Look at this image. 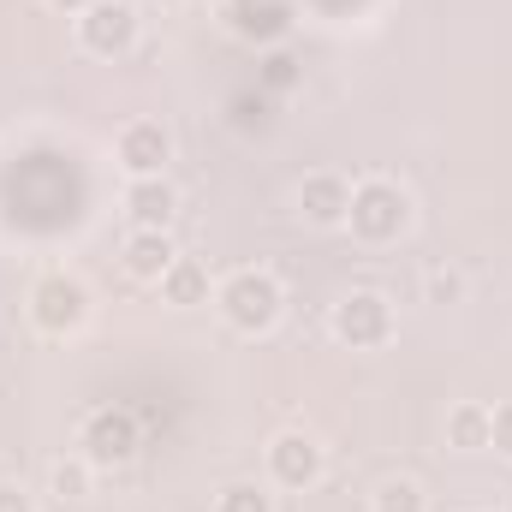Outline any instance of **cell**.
I'll return each instance as SVG.
<instances>
[{"mask_svg":"<svg viewBox=\"0 0 512 512\" xmlns=\"http://www.w3.org/2000/svg\"><path fill=\"white\" fill-rule=\"evenodd\" d=\"M405 221H411L405 185H393V179H364V185H352L346 227H352L364 245H393V239L405 233Z\"/></svg>","mask_w":512,"mask_h":512,"instance_id":"cell-1","label":"cell"},{"mask_svg":"<svg viewBox=\"0 0 512 512\" xmlns=\"http://www.w3.org/2000/svg\"><path fill=\"white\" fill-rule=\"evenodd\" d=\"M280 280L268 274V268H239V274H227V286H221V316L239 328V334H268L274 322H280Z\"/></svg>","mask_w":512,"mask_h":512,"instance_id":"cell-2","label":"cell"},{"mask_svg":"<svg viewBox=\"0 0 512 512\" xmlns=\"http://www.w3.org/2000/svg\"><path fill=\"white\" fill-rule=\"evenodd\" d=\"M30 316H36V328H48V334H72V328H84V316H90V292H84V280H72V274H42L36 292H30Z\"/></svg>","mask_w":512,"mask_h":512,"instance_id":"cell-3","label":"cell"},{"mask_svg":"<svg viewBox=\"0 0 512 512\" xmlns=\"http://www.w3.org/2000/svg\"><path fill=\"white\" fill-rule=\"evenodd\" d=\"M78 447H84L90 465H126L131 453H137V417H131V411H114V405L90 411Z\"/></svg>","mask_w":512,"mask_h":512,"instance_id":"cell-4","label":"cell"},{"mask_svg":"<svg viewBox=\"0 0 512 512\" xmlns=\"http://www.w3.org/2000/svg\"><path fill=\"white\" fill-rule=\"evenodd\" d=\"M334 334L346 346H382L387 334H393V304H387L382 292H346L334 304Z\"/></svg>","mask_w":512,"mask_h":512,"instance_id":"cell-5","label":"cell"},{"mask_svg":"<svg viewBox=\"0 0 512 512\" xmlns=\"http://www.w3.org/2000/svg\"><path fill=\"white\" fill-rule=\"evenodd\" d=\"M78 42H84L90 54H126L131 42H137V12H131V0H96V6H84Z\"/></svg>","mask_w":512,"mask_h":512,"instance_id":"cell-6","label":"cell"},{"mask_svg":"<svg viewBox=\"0 0 512 512\" xmlns=\"http://www.w3.org/2000/svg\"><path fill=\"white\" fill-rule=\"evenodd\" d=\"M167 155H173V137L161 120H131L120 131V161H126L131 179H149V173H161L167 167Z\"/></svg>","mask_w":512,"mask_h":512,"instance_id":"cell-7","label":"cell"},{"mask_svg":"<svg viewBox=\"0 0 512 512\" xmlns=\"http://www.w3.org/2000/svg\"><path fill=\"white\" fill-rule=\"evenodd\" d=\"M268 471H274V483H286V489H304V483H316L322 477V447L310 441V435H274V447H268Z\"/></svg>","mask_w":512,"mask_h":512,"instance_id":"cell-8","label":"cell"},{"mask_svg":"<svg viewBox=\"0 0 512 512\" xmlns=\"http://www.w3.org/2000/svg\"><path fill=\"white\" fill-rule=\"evenodd\" d=\"M173 209H179V191H173L161 173H149V179H131V185H126V215H131V227L167 233Z\"/></svg>","mask_w":512,"mask_h":512,"instance_id":"cell-9","label":"cell"},{"mask_svg":"<svg viewBox=\"0 0 512 512\" xmlns=\"http://www.w3.org/2000/svg\"><path fill=\"white\" fill-rule=\"evenodd\" d=\"M298 209H304V221H316V227H340L346 209H352V185H346L340 173H310V179L298 185Z\"/></svg>","mask_w":512,"mask_h":512,"instance_id":"cell-10","label":"cell"},{"mask_svg":"<svg viewBox=\"0 0 512 512\" xmlns=\"http://www.w3.org/2000/svg\"><path fill=\"white\" fill-rule=\"evenodd\" d=\"M173 256H179V251H173V239H167V233H149V227H131V239H126V268L137 274V280H161Z\"/></svg>","mask_w":512,"mask_h":512,"instance_id":"cell-11","label":"cell"},{"mask_svg":"<svg viewBox=\"0 0 512 512\" xmlns=\"http://www.w3.org/2000/svg\"><path fill=\"white\" fill-rule=\"evenodd\" d=\"M161 298L167 304H203L209 298V268L197 256H173L167 274H161Z\"/></svg>","mask_w":512,"mask_h":512,"instance_id":"cell-12","label":"cell"},{"mask_svg":"<svg viewBox=\"0 0 512 512\" xmlns=\"http://www.w3.org/2000/svg\"><path fill=\"white\" fill-rule=\"evenodd\" d=\"M447 441H453V447H465V453L489 447V405H483V399L453 405V417H447Z\"/></svg>","mask_w":512,"mask_h":512,"instance_id":"cell-13","label":"cell"},{"mask_svg":"<svg viewBox=\"0 0 512 512\" xmlns=\"http://www.w3.org/2000/svg\"><path fill=\"white\" fill-rule=\"evenodd\" d=\"M370 512H423V489H417L411 477H393V483H382V489H376Z\"/></svg>","mask_w":512,"mask_h":512,"instance_id":"cell-14","label":"cell"},{"mask_svg":"<svg viewBox=\"0 0 512 512\" xmlns=\"http://www.w3.org/2000/svg\"><path fill=\"white\" fill-rule=\"evenodd\" d=\"M215 512H268V495H262L256 483H227V489L215 495Z\"/></svg>","mask_w":512,"mask_h":512,"instance_id":"cell-15","label":"cell"},{"mask_svg":"<svg viewBox=\"0 0 512 512\" xmlns=\"http://www.w3.org/2000/svg\"><path fill=\"white\" fill-rule=\"evenodd\" d=\"M54 489L60 495H90V459H54Z\"/></svg>","mask_w":512,"mask_h":512,"instance_id":"cell-16","label":"cell"},{"mask_svg":"<svg viewBox=\"0 0 512 512\" xmlns=\"http://www.w3.org/2000/svg\"><path fill=\"white\" fill-rule=\"evenodd\" d=\"M489 447H495V453H507V459H512V399H501V405H489Z\"/></svg>","mask_w":512,"mask_h":512,"instance_id":"cell-17","label":"cell"},{"mask_svg":"<svg viewBox=\"0 0 512 512\" xmlns=\"http://www.w3.org/2000/svg\"><path fill=\"white\" fill-rule=\"evenodd\" d=\"M0 512H36V507H30V495H24V489L0 483Z\"/></svg>","mask_w":512,"mask_h":512,"instance_id":"cell-18","label":"cell"},{"mask_svg":"<svg viewBox=\"0 0 512 512\" xmlns=\"http://www.w3.org/2000/svg\"><path fill=\"white\" fill-rule=\"evenodd\" d=\"M429 292H435V298H453V292H459V274H441V268H435V274H429Z\"/></svg>","mask_w":512,"mask_h":512,"instance_id":"cell-19","label":"cell"},{"mask_svg":"<svg viewBox=\"0 0 512 512\" xmlns=\"http://www.w3.org/2000/svg\"><path fill=\"white\" fill-rule=\"evenodd\" d=\"M54 6H66V12H84V6H96V0H54Z\"/></svg>","mask_w":512,"mask_h":512,"instance_id":"cell-20","label":"cell"},{"mask_svg":"<svg viewBox=\"0 0 512 512\" xmlns=\"http://www.w3.org/2000/svg\"><path fill=\"white\" fill-rule=\"evenodd\" d=\"M233 6H256V0H233Z\"/></svg>","mask_w":512,"mask_h":512,"instance_id":"cell-21","label":"cell"}]
</instances>
